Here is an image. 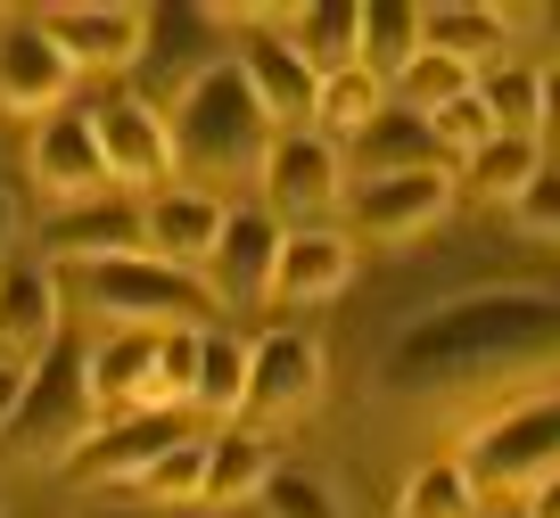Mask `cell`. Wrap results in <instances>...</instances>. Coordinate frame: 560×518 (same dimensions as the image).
Segmentation results:
<instances>
[{
    "instance_id": "obj_27",
    "label": "cell",
    "mask_w": 560,
    "mask_h": 518,
    "mask_svg": "<svg viewBox=\"0 0 560 518\" xmlns=\"http://www.w3.org/2000/svg\"><path fill=\"white\" fill-rule=\"evenodd\" d=\"M412 58H420V9H396V0L363 9V58H354V67L380 74V83H396Z\"/></svg>"
},
{
    "instance_id": "obj_16",
    "label": "cell",
    "mask_w": 560,
    "mask_h": 518,
    "mask_svg": "<svg viewBox=\"0 0 560 518\" xmlns=\"http://www.w3.org/2000/svg\"><path fill=\"white\" fill-rule=\"evenodd\" d=\"M272 263H280V223L256 207V198H247V207H231V214H223V239H214V256H207L214 305H231V313L272 305Z\"/></svg>"
},
{
    "instance_id": "obj_3",
    "label": "cell",
    "mask_w": 560,
    "mask_h": 518,
    "mask_svg": "<svg viewBox=\"0 0 560 518\" xmlns=\"http://www.w3.org/2000/svg\"><path fill=\"white\" fill-rule=\"evenodd\" d=\"M67 289V321H91L100 338L140 329V338H165V329H223L214 321V289L198 272H174L158 256H116V263H74L58 272Z\"/></svg>"
},
{
    "instance_id": "obj_10",
    "label": "cell",
    "mask_w": 560,
    "mask_h": 518,
    "mask_svg": "<svg viewBox=\"0 0 560 518\" xmlns=\"http://www.w3.org/2000/svg\"><path fill=\"white\" fill-rule=\"evenodd\" d=\"M25 173H34V190L50 198V207H91V198L116 190V181H107V156H100V123H91V107H58V116H42L34 140H25Z\"/></svg>"
},
{
    "instance_id": "obj_39",
    "label": "cell",
    "mask_w": 560,
    "mask_h": 518,
    "mask_svg": "<svg viewBox=\"0 0 560 518\" xmlns=\"http://www.w3.org/2000/svg\"><path fill=\"white\" fill-rule=\"evenodd\" d=\"M536 34L552 42V67H560V9H536Z\"/></svg>"
},
{
    "instance_id": "obj_13",
    "label": "cell",
    "mask_w": 560,
    "mask_h": 518,
    "mask_svg": "<svg viewBox=\"0 0 560 518\" xmlns=\"http://www.w3.org/2000/svg\"><path fill=\"white\" fill-rule=\"evenodd\" d=\"M190 436V420L182 412H132V420H107L100 436H91L83 452H74L58 478L67 485H91V494H107V485H140L149 469L165 461V452Z\"/></svg>"
},
{
    "instance_id": "obj_9",
    "label": "cell",
    "mask_w": 560,
    "mask_h": 518,
    "mask_svg": "<svg viewBox=\"0 0 560 518\" xmlns=\"http://www.w3.org/2000/svg\"><path fill=\"white\" fill-rule=\"evenodd\" d=\"M322 403V345L305 338V329H264L256 345H247V396H240V420L231 428H298L305 412Z\"/></svg>"
},
{
    "instance_id": "obj_21",
    "label": "cell",
    "mask_w": 560,
    "mask_h": 518,
    "mask_svg": "<svg viewBox=\"0 0 560 518\" xmlns=\"http://www.w3.org/2000/svg\"><path fill=\"white\" fill-rule=\"evenodd\" d=\"M338 156H347V181H387V173H429V165H445L429 116H404L396 99H387L380 123H371V132H354Z\"/></svg>"
},
{
    "instance_id": "obj_31",
    "label": "cell",
    "mask_w": 560,
    "mask_h": 518,
    "mask_svg": "<svg viewBox=\"0 0 560 518\" xmlns=\"http://www.w3.org/2000/svg\"><path fill=\"white\" fill-rule=\"evenodd\" d=\"M478 91H487V107H494V132L544 140V67H494Z\"/></svg>"
},
{
    "instance_id": "obj_20",
    "label": "cell",
    "mask_w": 560,
    "mask_h": 518,
    "mask_svg": "<svg viewBox=\"0 0 560 518\" xmlns=\"http://www.w3.org/2000/svg\"><path fill=\"white\" fill-rule=\"evenodd\" d=\"M354 289V239L347 231H280V263H272V305H330Z\"/></svg>"
},
{
    "instance_id": "obj_4",
    "label": "cell",
    "mask_w": 560,
    "mask_h": 518,
    "mask_svg": "<svg viewBox=\"0 0 560 518\" xmlns=\"http://www.w3.org/2000/svg\"><path fill=\"white\" fill-rule=\"evenodd\" d=\"M100 428H107V412L91 396V338H83V321H67L58 345L25 370V403L9 420V452L34 469H67Z\"/></svg>"
},
{
    "instance_id": "obj_34",
    "label": "cell",
    "mask_w": 560,
    "mask_h": 518,
    "mask_svg": "<svg viewBox=\"0 0 560 518\" xmlns=\"http://www.w3.org/2000/svg\"><path fill=\"white\" fill-rule=\"evenodd\" d=\"M511 223L527 231V239H544V247H560V156H544V173L520 190V207H511Z\"/></svg>"
},
{
    "instance_id": "obj_17",
    "label": "cell",
    "mask_w": 560,
    "mask_h": 518,
    "mask_svg": "<svg viewBox=\"0 0 560 518\" xmlns=\"http://www.w3.org/2000/svg\"><path fill=\"white\" fill-rule=\"evenodd\" d=\"M42 247H50V272H74V263H116V256H149L140 247V198H91V207H58L42 223Z\"/></svg>"
},
{
    "instance_id": "obj_11",
    "label": "cell",
    "mask_w": 560,
    "mask_h": 518,
    "mask_svg": "<svg viewBox=\"0 0 560 518\" xmlns=\"http://www.w3.org/2000/svg\"><path fill=\"white\" fill-rule=\"evenodd\" d=\"M0 107L9 116H58L74 107V67L50 34H42L34 9H0Z\"/></svg>"
},
{
    "instance_id": "obj_32",
    "label": "cell",
    "mask_w": 560,
    "mask_h": 518,
    "mask_svg": "<svg viewBox=\"0 0 560 518\" xmlns=\"http://www.w3.org/2000/svg\"><path fill=\"white\" fill-rule=\"evenodd\" d=\"M429 132H438V149H445V165H462V156H478L494 140V107H487V91H462L454 107H438L429 116Z\"/></svg>"
},
{
    "instance_id": "obj_28",
    "label": "cell",
    "mask_w": 560,
    "mask_h": 518,
    "mask_svg": "<svg viewBox=\"0 0 560 518\" xmlns=\"http://www.w3.org/2000/svg\"><path fill=\"white\" fill-rule=\"evenodd\" d=\"M396 518H478V494L454 469V452H445V461H420L412 478L396 485Z\"/></svg>"
},
{
    "instance_id": "obj_33",
    "label": "cell",
    "mask_w": 560,
    "mask_h": 518,
    "mask_svg": "<svg viewBox=\"0 0 560 518\" xmlns=\"http://www.w3.org/2000/svg\"><path fill=\"white\" fill-rule=\"evenodd\" d=\"M256 518H338V494H330L322 478H305V469H272Z\"/></svg>"
},
{
    "instance_id": "obj_12",
    "label": "cell",
    "mask_w": 560,
    "mask_h": 518,
    "mask_svg": "<svg viewBox=\"0 0 560 518\" xmlns=\"http://www.w3.org/2000/svg\"><path fill=\"white\" fill-rule=\"evenodd\" d=\"M223 25H240L223 9ZM231 67H240V83L256 91V107L272 116V132H314V99H322V74L305 67L289 42L272 34V25H240V42H231Z\"/></svg>"
},
{
    "instance_id": "obj_42",
    "label": "cell",
    "mask_w": 560,
    "mask_h": 518,
    "mask_svg": "<svg viewBox=\"0 0 560 518\" xmlns=\"http://www.w3.org/2000/svg\"><path fill=\"white\" fill-rule=\"evenodd\" d=\"M247 518H256V510H247Z\"/></svg>"
},
{
    "instance_id": "obj_24",
    "label": "cell",
    "mask_w": 560,
    "mask_h": 518,
    "mask_svg": "<svg viewBox=\"0 0 560 518\" xmlns=\"http://www.w3.org/2000/svg\"><path fill=\"white\" fill-rule=\"evenodd\" d=\"M544 173V140H520V132H494L478 156L454 165V190L478 198V207H520V190Z\"/></svg>"
},
{
    "instance_id": "obj_6",
    "label": "cell",
    "mask_w": 560,
    "mask_h": 518,
    "mask_svg": "<svg viewBox=\"0 0 560 518\" xmlns=\"http://www.w3.org/2000/svg\"><path fill=\"white\" fill-rule=\"evenodd\" d=\"M214 67H231V25L223 9H149V42L132 58V91L124 99L140 107H174L182 91H198Z\"/></svg>"
},
{
    "instance_id": "obj_38",
    "label": "cell",
    "mask_w": 560,
    "mask_h": 518,
    "mask_svg": "<svg viewBox=\"0 0 560 518\" xmlns=\"http://www.w3.org/2000/svg\"><path fill=\"white\" fill-rule=\"evenodd\" d=\"M9 256H18V198L0 190V263H9Z\"/></svg>"
},
{
    "instance_id": "obj_19",
    "label": "cell",
    "mask_w": 560,
    "mask_h": 518,
    "mask_svg": "<svg viewBox=\"0 0 560 518\" xmlns=\"http://www.w3.org/2000/svg\"><path fill=\"white\" fill-rule=\"evenodd\" d=\"M34 17L74 74H132L140 42H149V9H34Z\"/></svg>"
},
{
    "instance_id": "obj_15",
    "label": "cell",
    "mask_w": 560,
    "mask_h": 518,
    "mask_svg": "<svg viewBox=\"0 0 560 518\" xmlns=\"http://www.w3.org/2000/svg\"><path fill=\"white\" fill-rule=\"evenodd\" d=\"M100 123V156H107V181L132 198H158L174 190V140H165V116L140 99H100L91 107Z\"/></svg>"
},
{
    "instance_id": "obj_41",
    "label": "cell",
    "mask_w": 560,
    "mask_h": 518,
    "mask_svg": "<svg viewBox=\"0 0 560 518\" xmlns=\"http://www.w3.org/2000/svg\"><path fill=\"white\" fill-rule=\"evenodd\" d=\"M149 518H165V510H149Z\"/></svg>"
},
{
    "instance_id": "obj_29",
    "label": "cell",
    "mask_w": 560,
    "mask_h": 518,
    "mask_svg": "<svg viewBox=\"0 0 560 518\" xmlns=\"http://www.w3.org/2000/svg\"><path fill=\"white\" fill-rule=\"evenodd\" d=\"M462 91H478V74H470V67H454V58H438V50H420L412 67L387 83V99H396L404 116H438V107H454Z\"/></svg>"
},
{
    "instance_id": "obj_1",
    "label": "cell",
    "mask_w": 560,
    "mask_h": 518,
    "mask_svg": "<svg viewBox=\"0 0 560 518\" xmlns=\"http://www.w3.org/2000/svg\"><path fill=\"white\" fill-rule=\"evenodd\" d=\"M380 403L412 420H454L462 436L494 412H520L536 396H560V296L487 289L429 305L380 354Z\"/></svg>"
},
{
    "instance_id": "obj_26",
    "label": "cell",
    "mask_w": 560,
    "mask_h": 518,
    "mask_svg": "<svg viewBox=\"0 0 560 518\" xmlns=\"http://www.w3.org/2000/svg\"><path fill=\"white\" fill-rule=\"evenodd\" d=\"M380 107H387V83H380V74H363V67H347V74H322L314 132L330 140V149H347L354 132H371V123H380Z\"/></svg>"
},
{
    "instance_id": "obj_36",
    "label": "cell",
    "mask_w": 560,
    "mask_h": 518,
    "mask_svg": "<svg viewBox=\"0 0 560 518\" xmlns=\"http://www.w3.org/2000/svg\"><path fill=\"white\" fill-rule=\"evenodd\" d=\"M544 149H560V67H544Z\"/></svg>"
},
{
    "instance_id": "obj_30",
    "label": "cell",
    "mask_w": 560,
    "mask_h": 518,
    "mask_svg": "<svg viewBox=\"0 0 560 518\" xmlns=\"http://www.w3.org/2000/svg\"><path fill=\"white\" fill-rule=\"evenodd\" d=\"M207 436H214V428H190V436H182V445L165 452L158 469H149V478L132 485V494L149 502V510H190L198 485H207Z\"/></svg>"
},
{
    "instance_id": "obj_23",
    "label": "cell",
    "mask_w": 560,
    "mask_h": 518,
    "mask_svg": "<svg viewBox=\"0 0 560 518\" xmlns=\"http://www.w3.org/2000/svg\"><path fill=\"white\" fill-rule=\"evenodd\" d=\"M264 485H272V445H264L256 428H214L198 502H207V510H247V502H264Z\"/></svg>"
},
{
    "instance_id": "obj_18",
    "label": "cell",
    "mask_w": 560,
    "mask_h": 518,
    "mask_svg": "<svg viewBox=\"0 0 560 518\" xmlns=\"http://www.w3.org/2000/svg\"><path fill=\"white\" fill-rule=\"evenodd\" d=\"M223 198H207V190H158V198H140V247L158 263H174V272H198L207 280V256H214V239H223Z\"/></svg>"
},
{
    "instance_id": "obj_7",
    "label": "cell",
    "mask_w": 560,
    "mask_h": 518,
    "mask_svg": "<svg viewBox=\"0 0 560 518\" xmlns=\"http://www.w3.org/2000/svg\"><path fill=\"white\" fill-rule=\"evenodd\" d=\"M256 207L272 214L280 231H330V214H347V156L322 132H280Z\"/></svg>"
},
{
    "instance_id": "obj_22",
    "label": "cell",
    "mask_w": 560,
    "mask_h": 518,
    "mask_svg": "<svg viewBox=\"0 0 560 518\" xmlns=\"http://www.w3.org/2000/svg\"><path fill=\"white\" fill-rule=\"evenodd\" d=\"M511 34H520L511 9H420V50L470 67L478 83H487L494 67H511Z\"/></svg>"
},
{
    "instance_id": "obj_25",
    "label": "cell",
    "mask_w": 560,
    "mask_h": 518,
    "mask_svg": "<svg viewBox=\"0 0 560 518\" xmlns=\"http://www.w3.org/2000/svg\"><path fill=\"white\" fill-rule=\"evenodd\" d=\"M240 396H247V338L207 329V345H198V387H190V420L231 428V420H240Z\"/></svg>"
},
{
    "instance_id": "obj_2",
    "label": "cell",
    "mask_w": 560,
    "mask_h": 518,
    "mask_svg": "<svg viewBox=\"0 0 560 518\" xmlns=\"http://www.w3.org/2000/svg\"><path fill=\"white\" fill-rule=\"evenodd\" d=\"M165 140H174V181L182 190H207L223 207H247L264 190V165H272V116L256 107V91L240 83V67H214L198 91H182L165 107Z\"/></svg>"
},
{
    "instance_id": "obj_35",
    "label": "cell",
    "mask_w": 560,
    "mask_h": 518,
    "mask_svg": "<svg viewBox=\"0 0 560 518\" xmlns=\"http://www.w3.org/2000/svg\"><path fill=\"white\" fill-rule=\"evenodd\" d=\"M25 370L34 363H0V436H9V420H18V403H25Z\"/></svg>"
},
{
    "instance_id": "obj_40",
    "label": "cell",
    "mask_w": 560,
    "mask_h": 518,
    "mask_svg": "<svg viewBox=\"0 0 560 518\" xmlns=\"http://www.w3.org/2000/svg\"><path fill=\"white\" fill-rule=\"evenodd\" d=\"M478 518H527V510H478Z\"/></svg>"
},
{
    "instance_id": "obj_5",
    "label": "cell",
    "mask_w": 560,
    "mask_h": 518,
    "mask_svg": "<svg viewBox=\"0 0 560 518\" xmlns=\"http://www.w3.org/2000/svg\"><path fill=\"white\" fill-rule=\"evenodd\" d=\"M454 469L470 478L478 510H520L544 478H560V396H536L520 412H494L462 436Z\"/></svg>"
},
{
    "instance_id": "obj_8",
    "label": "cell",
    "mask_w": 560,
    "mask_h": 518,
    "mask_svg": "<svg viewBox=\"0 0 560 518\" xmlns=\"http://www.w3.org/2000/svg\"><path fill=\"white\" fill-rule=\"evenodd\" d=\"M462 207L454 190V165H429V173H387V181H354L347 190V239L354 247H412Z\"/></svg>"
},
{
    "instance_id": "obj_14",
    "label": "cell",
    "mask_w": 560,
    "mask_h": 518,
    "mask_svg": "<svg viewBox=\"0 0 560 518\" xmlns=\"http://www.w3.org/2000/svg\"><path fill=\"white\" fill-rule=\"evenodd\" d=\"M67 329V289L50 256H9L0 263V363H42Z\"/></svg>"
},
{
    "instance_id": "obj_37",
    "label": "cell",
    "mask_w": 560,
    "mask_h": 518,
    "mask_svg": "<svg viewBox=\"0 0 560 518\" xmlns=\"http://www.w3.org/2000/svg\"><path fill=\"white\" fill-rule=\"evenodd\" d=\"M520 510H527V518H560V478H544V485H536V494H527V502H520Z\"/></svg>"
}]
</instances>
